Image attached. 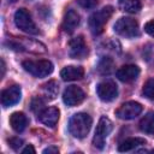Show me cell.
<instances>
[{"instance_id": "1", "label": "cell", "mask_w": 154, "mask_h": 154, "mask_svg": "<svg viewBox=\"0 0 154 154\" xmlns=\"http://www.w3.org/2000/svg\"><path fill=\"white\" fill-rule=\"evenodd\" d=\"M93 119L87 113H76L69 122V131L76 138H84L90 131Z\"/></svg>"}, {"instance_id": "2", "label": "cell", "mask_w": 154, "mask_h": 154, "mask_svg": "<svg viewBox=\"0 0 154 154\" xmlns=\"http://www.w3.org/2000/svg\"><path fill=\"white\" fill-rule=\"evenodd\" d=\"M113 14V7L106 6L100 11L94 12L89 18V28L94 35H100L103 31L105 24L108 22L111 16Z\"/></svg>"}, {"instance_id": "3", "label": "cell", "mask_w": 154, "mask_h": 154, "mask_svg": "<svg viewBox=\"0 0 154 154\" xmlns=\"http://www.w3.org/2000/svg\"><path fill=\"white\" fill-rule=\"evenodd\" d=\"M22 66L26 72L34 77H46L53 72V64L49 60H25L22 63Z\"/></svg>"}, {"instance_id": "4", "label": "cell", "mask_w": 154, "mask_h": 154, "mask_svg": "<svg viewBox=\"0 0 154 154\" xmlns=\"http://www.w3.org/2000/svg\"><path fill=\"white\" fill-rule=\"evenodd\" d=\"M113 29H114L116 34H118V35H120L123 37H128V38L136 37L140 34L138 23L134 18H130V17H122V18H119L116 22Z\"/></svg>"}, {"instance_id": "5", "label": "cell", "mask_w": 154, "mask_h": 154, "mask_svg": "<svg viewBox=\"0 0 154 154\" xmlns=\"http://www.w3.org/2000/svg\"><path fill=\"white\" fill-rule=\"evenodd\" d=\"M112 129H113L112 122L107 117H105V116L101 117L99 119V123H97L96 129H95V135L93 137V144H94V147H96L99 149H102L105 147L106 138L111 134Z\"/></svg>"}, {"instance_id": "6", "label": "cell", "mask_w": 154, "mask_h": 154, "mask_svg": "<svg viewBox=\"0 0 154 154\" xmlns=\"http://www.w3.org/2000/svg\"><path fill=\"white\" fill-rule=\"evenodd\" d=\"M10 48L16 49V51H30L34 53H45L46 47L38 41L35 40H29L24 37H17V38H11L8 42Z\"/></svg>"}, {"instance_id": "7", "label": "cell", "mask_w": 154, "mask_h": 154, "mask_svg": "<svg viewBox=\"0 0 154 154\" xmlns=\"http://www.w3.org/2000/svg\"><path fill=\"white\" fill-rule=\"evenodd\" d=\"M14 23H16L17 28H19L24 32L32 34V35L38 34V29H37L36 24L34 23L30 13L25 8L17 10V12L14 13Z\"/></svg>"}, {"instance_id": "8", "label": "cell", "mask_w": 154, "mask_h": 154, "mask_svg": "<svg viewBox=\"0 0 154 154\" xmlns=\"http://www.w3.org/2000/svg\"><path fill=\"white\" fill-rule=\"evenodd\" d=\"M143 107L141 103L136 102V101H128L125 103H123L117 111H116V116L119 119L123 120H130L136 118L141 112H142Z\"/></svg>"}, {"instance_id": "9", "label": "cell", "mask_w": 154, "mask_h": 154, "mask_svg": "<svg viewBox=\"0 0 154 154\" xmlns=\"http://www.w3.org/2000/svg\"><path fill=\"white\" fill-rule=\"evenodd\" d=\"M84 97H85L84 91L77 85H69L65 88L63 93V101L65 105L70 107L81 103L84 100Z\"/></svg>"}, {"instance_id": "10", "label": "cell", "mask_w": 154, "mask_h": 154, "mask_svg": "<svg viewBox=\"0 0 154 154\" xmlns=\"http://www.w3.org/2000/svg\"><path fill=\"white\" fill-rule=\"evenodd\" d=\"M96 93H97V96L100 97V100H102L105 102H109V101H112V100H114L117 97L118 88H117L114 82L103 81V82L97 84Z\"/></svg>"}, {"instance_id": "11", "label": "cell", "mask_w": 154, "mask_h": 154, "mask_svg": "<svg viewBox=\"0 0 154 154\" xmlns=\"http://www.w3.org/2000/svg\"><path fill=\"white\" fill-rule=\"evenodd\" d=\"M69 54L73 59H82L88 54V47L83 36H76L69 42Z\"/></svg>"}, {"instance_id": "12", "label": "cell", "mask_w": 154, "mask_h": 154, "mask_svg": "<svg viewBox=\"0 0 154 154\" xmlns=\"http://www.w3.org/2000/svg\"><path fill=\"white\" fill-rule=\"evenodd\" d=\"M22 96V90L19 85H11L2 90L1 93V105L4 107H11L16 105Z\"/></svg>"}, {"instance_id": "13", "label": "cell", "mask_w": 154, "mask_h": 154, "mask_svg": "<svg viewBox=\"0 0 154 154\" xmlns=\"http://www.w3.org/2000/svg\"><path fill=\"white\" fill-rule=\"evenodd\" d=\"M59 116H60V112L57 107H48L42 109L38 113V120L46 126L54 128L59 120Z\"/></svg>"}, {"instance_id": "14", "label": "cell", "mask_w": 154, "mask_h": 154, "mask_svg": "<svg viewBox=\"0 0 154 154\" xmlns=\"http://www.w3.org/2000/svg\"><path fill=\"white\" fill-rule=\"evenodd\" d=\"M140 75V69L136 65H124L117 71V77L122 82H132L135 81Z\"/></svg>"}, {"instance_id": "15", "label": "cell", "mask_w": 154, "mask_h": 154, "mask_svg": "<svg viewBox=\"0 0 154 154\" xmlns=\"http://www.w3.org/2000/svg\"><path fill=\"white\" fill-rule=\"evenodd\" d=\"M78 24H79V14L73 10H69L64 16L61 29L65 32L71 34L75 31V29L78 26Z\"/></svg>"}, {"instance_id": "16", "label": "cell", "mask_w": 154, "mask_h": 154, "mask_svg": "<svg viewBox=\"0 0 154 154\" xmlns=\"http://www.w3.org/2000/svg\"><path fill=\"white\" fill-rule=\"evenodd\" d=\"M84 75V70L82 66H65L60 71V77L63 81H77L81 79Z\"/></svg>"}, {"instance_id": "17", "label": "cell", "mask_w": 154, "mask_h": 154, "mask_svg": "<svg viewBox=\"0 0 154 154\" xmlns=\"http://www.w3.org/2000/svg\"><path fill=\"white\" fill-rule=\"evenodd\" d=\"M10 125L14 131L22 132L28 125V118L23 112H14L10 117Z\"/></svg>"}, {"instance_id": "18", "label": "cell", "mask_w": 154, "mask_h": 154, "mask_svg": "<svg viewBox=\"0 0 154 154\" xmlns=\"http://www.w3.org/2000/svg\"><path fill=\"white\" fill-rule=\"evenodd\" d=\"M146 144V140L144 138H141V137H130V138H126L125 141H123L119 147H118V150L119 152H129L131 149H135L140 146H143Z\"/></svg>"}, {"instance_id": "19", "label": "cell", "mask_w": 154, "mask_h": 154, "mask_svg": "<svg viewBox=\"0 0 154 154\" xmlns=\"http://www.w3.org/2000/svg\"><path fill=\"white\" fill-rule=\"evenodd\" d=\"M119 8L122 11L129 13H136L141 10V1L140 0H118Z\"/></svg>"}, {"instance_id": "20", "label": "cell", "mask_w": 154, "mask_h": 154, "mask_svg": "<svg viewBox=\"0 0 154 154\" xmlns=\"http://www.w3.org/2000/svg\"><path fill=\"white\" fill-rule=\"evenodd\" d=\"M140 129L146 134H154V112H148L141 119Z\"/></svg>"}, {"instance_id": "21", "label": "cell", "mask_w": 154, "mask_h": 154, "mask_svg": "<svg viewBox=\"0 0 154 154\" xmlns=\"http://www.w3.org/2000/svg\"><path fill=\"white\" fill-rule=\"evenodd\" d=\"M58 91H59V85L55 81H49L42 85V93L48 100L55 99V96L58 95Z\"/></svg>"}, {"instance_id": "22", "label": "cell", "mask_w": 154, "mask_h": 154, "mask_svg": "<svg viewBox=\"0 0 154 154\" xmlns=\"http://www.w3.org/2000/svg\"><path fill=\"white\" fill-rule=\"evenodd\" d=\"M113 67H114V63L108 57L102 58L99 61V64H97V71L101 75H108V73H111L113 71Z\"/></svg>"}, {"instance_id": "23", "label": "cell", "mask_w": 154, "mask_h": 154, "mask_svg": "<svg viewBox=\"0 0 154 154\" xmlns=\"http://www.w3.org/2000/svg\"><path fill=\"white\" fill-rule=\"evenodd\" d=\"M142 93L147 99L154 100V78H150L144 83Z\"/></svg>"}, {"instance_id": "24", "label": "cell", "mask_w": 154, "mask_h": 154, "mask_svg": "<svg viewBox=\"0 0 154 154\" xmlns=\"http://www.w3.org/2000/svg\"><path fill=\"white\" fill-rule=\"evenodd\" d=\"M42 108H43V101H42V99H41L40 96H38V97H35V99L31 101V109H32L34 112L40 113Z\"/></svg>"}, {"instance_id": "25", "label": "cell", "mask_w": 154, "mask_h": 154, "mask_svg": "<svg viewBox=\"0 0 154 154\" xmlns=\"http://www.w3.org/2000/svg\"><path fill=\"white\" fill-rule=\"evenodd\" d=\"M77 2H78V5H79L81 7L88 10V8H93V7H95V6L97 5L99 0H77Z\"/></svg>"}, {"instance_id": "26", "label": "cell", "mask_w": 154, "mask_h": 154, "mask_svg": "<svg viewBox=\"0 0 154 154\" xmlns=\"http://www.w3.org/2000/svg\"><path fill=\"white\" fill-rule=\"evenodd\" d=\"M8 144H10V147L12 149L18 150L22 147V144H23V140H20L19 137H12V138L8 140Z\"/></svg>"}, {"instance_id": "27", "label": "cell", "mask_w": 154, "mask_h": 154, "mask_svg": "<svg viewBox=\"0 0 154 154\" xmlns=\"http://www.w3.org/2000/svg\"><path fill=\"white\" fill-rule=\"evenodd\" d=\"M144 31L150 35L152 37H154V19L153 20H149L148 23L144 24Z\"/></svg>"}, {"instance_id": "28", "label": "cell", "mask_w": 154, "mask_h": 154, "mask_svg": "<svg viewBox=\"0 0 154 154\" xmlns=\"http://www.w3.org/2000/svg\"><path fill=\"white\" fill-rule=\"evenodd\" d=\"M58 153H59V149L57 147H54V146L48 147V148H46L43 150V154H58Z\"/></svg>"}, {"instance_id": "29", "label": "cell", "mask_w": 154, "mask_h": 154, "mask_svg": "<svg viewBox=\"0 0 154 154\" xmlns=\"http://www.w3.org/2000/svg\"><path fill=\"white\" fill-rule=\"evenodd\" d=\"M22 153H23V154H26V153H32V154H34V153H35V148H34L31 144H29V146H26V147L22 150Z\"/></svg>"}]
</instances>
